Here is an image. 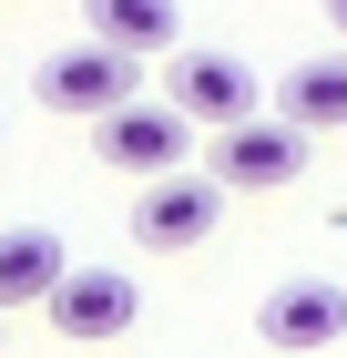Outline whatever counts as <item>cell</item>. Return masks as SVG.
I'll return each instance as SVG.
<instances>
[{
  "label": "cell",
  "instance_id": "cell-1",
  "mask_svg": "<svg viewBox=\"0 0 347 358\" xmlns=\"http://www.w3.org/2000/svg\"><path fill=\"white\" fill-rule=\"evenodd\" d=\"M31 92H41V113H72V123H103V113L143 103V62L103 52V41H61V52H41Z\"/></svg>",
  "mask_w": 347,
  "mask_h": 358
},
{
  "label": "cell",
  "instance_id": "cell-2",
  "mask_svg": "<svg viewBox=\"0 0 347 358\" xmlns=\"http://www.w3.org/2000/svg\"><path fill=\"white\" fill-rule=\"evenodd\" d=\"M163 103L184 113V123H205V134H225V123H256V113H266V83H256V62L184 41V52H174V83H163Z\"/></svg>",
  "mask_w": 347,
  "mask_h": 358
},
{
  "label": "cell",
  "instance_id": "cell-3",
  "mask_svg": "<svg viewBox=\"0 0 347 358\" xmlns=\"http://www.w3.org/2000/svg\"><path fill=\"white\" fill-rule=\"evenodd\" d=\"M205 174L225 194H286L296 174H307V134L296 123H276V113H256V123H225L205 154Z\"/></svg>",
  "mask_w": 347,
  "mask_h": 358
},
{
  "label": "cell",
  "instance_id": "cell-4",
  "mask_svg": "<svg viewBox=\"0 0 347 358\" xmlns=\"http://www.w3.org/2000/svg\"><path fill=\"white\" fill-rule=\"evenodd\" d=\"M214 225H225V185L214 174H154L143 205H133V246L143 256H194Z\"/></svg>",
  "mask_w": 347,
  "mask_h": 358
},
{
  "label": "cell",
  "instance_id": "cell-5",
  "mask_svg": "<svg viewBox=\"0 0 347 358\" xmlns=\"http://www.w3.org/2000/svg\"><path fill=\"white\" fill-rule=\"evenodd\" d=\"M184 143H194V123H184L174 103H123V113H103V123H92V154H103L112 174H133V185L184 174Z\"/></svg>",
  "mask_w": 347,
  "mask_h": 358
},
{
  "label": "cell",
  "instance_id": "cell-6",
  "mask_svg": "<svg viewBox=\"0 0 347 358\" xmlns=\"http://www.w3.org/2000/svg\"><path fill=\"white\" fill-rule=\"evenodd\" d=\"M41 317H52L72 348H103V338H123V328L143 317V287H133L123 266H72V276L52 287V307H41Z\"/></svg>",
  "mask_w": 347,
  "mask_h": 358
},
{
  "label": "cell",
  "instance_id": "cell-7",
  "mask_svg": "<svg viewBox=\"0 0 347 358\" xmlns=\"http://www.w3.org/2000/svg\"><path fill=\"white\" fill-rule=\"evenodd\" d=\"M256 338H266V348H286V358L337 348V338H347V287H327V276H286V287H266Z\"/></svg>",
  "mask_w": 347,
  "mask_h": 358
},
{
  "label": "cell",
  "instance_id": "cell-8",
  "mask_svg": "<svg viewBox=\"0 0 347 358\" xmlns=\"http://www.w3.org/2000/svg\"><path fill=\"white\" fill-rule=\"evenodd\" d=\"M82 31L123 62H154V52H184V10L174 0H82Z\"/></svg>",
  "mask_w": 347,
  "mask_h": 358
},
{
  "label": "cell",
  "instance_id": "cell-9",
  "mask_svg": "<svg viewBox=\"0 0 347 358\" xmlns=\"http://www.w3.org/2000/svg\"><path fill=\"white\" fill-rule=\"evenodd\" d=\"M61 276H72V256H61L52 225H0V317L10 307H52Z\"/></svg>",
  "mask_w": 347,
  "mask_h": 358
},
{
  "label": "cell",
  "instance_id": "cell-10",
  "mask_svg": "<svg viewBox=\"0 0 347 358\" xmlns=\"http://www.w3.org/2000/svg\"><path fill=\"white\" fill-rule=\"evenodd\" d=\"M276 123L296 134H347V52H317L276 83Z\"/></svg>",
  "mask_w": 347,
  "mask_h": 358
},
{
  "label": "cell",
  "instance_id": "cell-11",
  "mask_svg": "<svg viewBox=\"0 0 347 358\" xmlns=\"http://www.w3.org/2000/svg\"><path fill=\"white\" fill-rule=\"evenodd\" d=\"M327 21H337V41H347V0H327Z\"/></svg>",
  "mask_w": 347,
  "mask_h": 358
}]
</instances>
